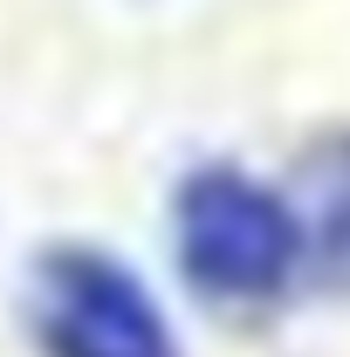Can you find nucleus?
<instances>
[{
  "label": "nucleus",
  "mask_w": 350,
  "mask_h": 357,
  "mask_svg": "<svg viewBox=\"0 0 350 357\" xmlns=\"http://www.w3.org/2000/svg\"><path fill=\"white\" fill-rule=\"evenodd\" d=\"M178 268L213 303H275L309 255L296 206L241 165H206L178 185Z\"/></svg>",
  "instance_id": "1"
},
{
  "label": "nucleus",
  "mask_w": 350,
  "mask_h": 357,
  "mask_svg": "<svg viewBox=\"0 0 350 357\" xmlns=\"http://www.w3.org/2000/svg\"><path fill=\"white\" fill-rule=\"evenodd\" d=\"M42 357H178L172 323L124 261L96 248H55L35 268Z\"/></svg>",
  "instance_id": "2"
},
{
  "label": "nucleus",
  "mask_w": 350,
  "mask_h": 357,
  "mask_svg": "<svg viewBox=\"0 0 350 357\" xmlns=\"http://www.w3.org/2000/svg\"><path fill=\"white\" fill-rule=\"evenodd\" d=\"M337 234H344V241H350V199H344V206H337Z\"/></svg>",
  "instance_id": "3"
}]
</instances>
